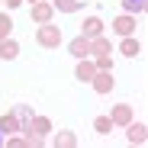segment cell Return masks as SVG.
I'll return each mask as SVG.
<instances>
[{"mask_svg":"<svg viewBox=\"0 0 148 148\" xmlns=\"http://www.w3.org/2000/svg\"><path fill=\"white\" fill-rule=\"evenodd\" d=\"M129 3H132V7H138V3H142V0H129Z\"/></svg>","mask_w":148,"mask_h":148,"instance_id":"1","label":"cell"}]
</instances>
